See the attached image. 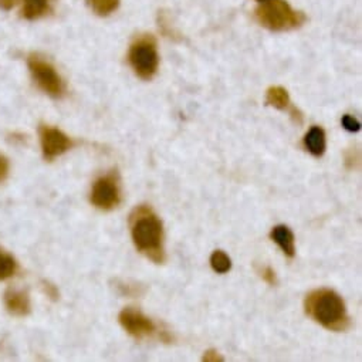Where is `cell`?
Wrapping results in <instances>:
<instances>
[{
	"instance_id": "obj_1",
	"label": "cell",
	"mask_w": 362,
	"mask_h": 362,
	"mask_svg": "<svg viewBox=\"0 0 362 362\" xmlns=\"http://www.w3.org/2000/svg\"><path fill=\"white\" fill-rule=\"evenodd\" d=\"M129 228L136 250L155 264H163L166 253L163 225L159 216L146 205L136 206L129 216Z\"/></svg>"
},
{
	"instance_id": "obj_2",
	"label": "cell",
	"mask_w": 362,
	"mask_h": 362,
	"mask_svg": "<svg viewBox=\"0 0 362 362\" xmlns=\"http://www.w3.org/2000/svg\"><path fill=\"white\" fill-rule=\"evenodd\" d=\"M304 311L328 331L342 332L351 327V318L342 297L331 288H317L304 298Z\"/></svg>"
},
{
	"instance_id": "obj_3",
	"label": "cell",
	"mask_w": 362,
	"mask_h": 362,
	"mask_svg": "<svg viewBox=\"0 0 362 362\" xmlns=\"http://www.w3.org/2000/svg\"><path fill=\"white\" fill-rule=\"evenodd\" d=\"M256 21L272 32H288L301 28L307 22L303 12L294 11L286 0H267L255 12Z\"/></svg>"
},
{
	"instance_id": "obj_4",
	"label": "cell",
	"mask_w": 362,
	"mask_h": 362,
	"mask_svg": "<svg viewBox=\"0 0 362 362\" xmlns=\"http://www.w3.org/2000/svg\"><path fill=\"white\" fill-rule=\"evenodd\" d=\"M128 62L139 78L145 81L152 80L159 67V54L155 39L148 35L135 39L128 52Z\"/></svg>"
},
{
	"instance_id": "obj_5",
	"label": "cell",
	"mask_w": 362,
	"mask_h": 362,
	"mask_svg": "<svg viewBox=\"0 0 362 362\" xmlns=\"http://www.w3.org/2000/svg\"><path fill=\"white\" fill-rule=\"evenodd\" d=\"M28 66L35 83L42 91L53 98L64 97L66 83L50 62L39 54H30L28 59Z\"/></svg>"
},
{
	"instance_id": "obj_6",
	"label": "cell",
	"mask_w": 362,
	"mask_h": 362,
	"mask_svg": "<svg viewBox=\"0 0 362 362\" xmlns=\"http://www.w3.org/2000/svg\"><path fill=\"white\" fill-rule=\"evenodd\" d=\"M90 201L97 209H115L121 204V188L118 175L111 172L100 176L93 185Z\"/></svg>"
},
{
	"instance_id": "obj_7",
	"label": "cell",
	"mask_w": 362,
	"mask_h": 362,
	"mask_svg": "<svg viewBox=\"0 0 362 362\" xmlns=\"http://www.w3.org/2000/svg\"><path fill=\"white\" fill-rule=\"evenodd\" d=\"M118 321H119L121 327L132 338H135L138 341L152 337L158 332L155 322L149 317H146L142 311H139L138 308H134V307H125L119 313Z\"/></svg>"
},
{
	"instance_id": "obj_8",
	"label": "cell",
	"mask_w": 362,
	"mask_h": 362,
	"mask_svg": "<svg viewBox=\"0 0 362 362\" xmlns=\"http://www.w3.org/2000/svg\"><path fill=\"white\" fill-rule=\"evenodd\" d=\"M43 158L47 162H53L56 158L66 153L71 146L73 141L59 128L50 125H42L39 129Z\"/></svg>"
},
{
	"instance_id": "obj_9",
	"label": "cell",
	"mask_w": 362,
	"mask_h": 362,
	"mask_svg": "<svg viewBox=\"0 0 362 362\" xmlns=\"http://www.w3.org/2000/svg\"><path fill=\"white\" fill-rule=\"evenodd\" d=\"M266 104L281 111H288L297 124H303V114L291 105L288 91L280 86L270 87L266 93Z\"/></svg>"
},
{
	"instance_id": "obj_10",
	"label": "cell",
	"mask_w": 362,
	"mask_h": 362,
	"mask_svg": "<svg viewBox=\"0 0 362 362\" xmlns=\"http://www.w3.org/2000/svg\"><path fill=\"white\" fill-rule=\"evenodd\" d=\"M6 310L15 317H26L30 313V297L29 293L21 288H8L4 296Z\"/></svg>"
},
{
	"instance_id": "obj_11",
	"label": "cell",
	"mask_w": 362,
	"mask_h": 362,
	"mask_svg": "<svg viewBox=\"0 0 362 362\" xmlns=\"http://www.w3.org/2000/svg\"><path fill=\"white\" fill-rule=\"evenodd\" d=\"M270 239L281 249L286 257L293 259L296 256V238L293 230L286 225H277L270 232Z\"/></svg>"
},
{
	"instance_id": "obj_12",
	"label": "cell",
	"mask_w": 362,
	"mask_h": 362,
	"mask_svg": "<svg viewBox=\"0 0 362 362\" xmlns=\"http://www.w3.org/2000/svg\"><path fill=\"white\" fill-rule=\"evenodd\" d=\"M304 148L315 158H321L327 149L325 131L321 127H311L303 139Z\"/></svg>"
},
{
	"instance_id": "obj_13",
	"label": "cell",
	"mask_w": 362,
	"mask_h": 362,
	"mask_svg": "<svg viewBox=\"0 0 362 362\" xmlns=\"http://www.w3.org/2000/svg\"><path fill=\"white\" fill-rule=\"evenodd\" d=\"M50 9V0H25L22 15L28 21H36L45 16Z\"/></svg>"
},
{
	"instance_id": "obj_14",
	"label": "cell",
	"mask_w": 362,
	"mask_h": 362,
	"mask_svg": "<svg viewBox=\"0 0 362 362\" xmlns=\"http://www.w3.org/2000/svg\"><path fill=\"white\" fill-rule=\"evenodd\" d=\"M18 267L19 266L16 259L6 250L0 249V281L13 277L18 272Z\"/></svg>"
},
{
	"instance_id": "obj_15",
	"label": "cell",
	"mask_w": 362,
	"mask_h": 362,
	"mask_svg": "<svg viewBox=\"0 0 362 362\" xmlns=\"http://www.w3.org/2000/svg\"><path fill=\"white\" fill-rule=\"evenodd\" d=\"M211 266L218 274H226L232 269V260L223 250H215L211 256Z\"/></svg>"
},
{
	"instance_id": "obj_16",
	"label": "cell",
	"mask_w": 362,
	"mask_h": 362,
	"mask_svg": "<svg viewBox=\"0 0 362 362\" xmlns=\"http://www.w3.org/2000/svg\"><path fill=\"white\" fill-rule=\"evenodd\" d=\"M93 12L98 16H110L118 9L119 0H88Z\"/></svg>"
},
{
	"instance_id": "obj_17",
	"label": "cell",
	"mask_w": 362,
	"mask_h": 362,
	"mask_svg": "<svg viewBox=\"0 0 362 362\" xmlns=\"http://www.w3.org/2000/svg\"><path fill=\"white\" fill-rule=\"evenodd\" d=\"M259 274L269 286H277V274L270 266H263L259 270Z\"/></svg>"
},
{
	"instance_id": "obj_18",
	"label": "cell",
	"mask_w": 362,
	"mask_h": 362,
	"mask_svg": "<svg viewBox=\"0 0 362 362\" xmlns=\"http://www.w3.org/2000/svg\"><path fill=\"white\" fill-rule=\"evenodd\" d=\"M341 124H342L344 129H346L349 132H358L361 129L359 121L355 119L352 115H344L341 119Z\"/></svg>"
},
{
	"instance_id": "obj_19",
	"label": "cell",
	"mask_w": 362,
	"mask_h": 362,
	"mask_svg": "<svg viewBox=\"0 0 362 362\" xmlns=\"http://www.w3.org/2000/svg\"><path fill=\"white\" fill-rule=\"evenodd\" d=\"M9 170H11V165H9V159L0 153V182H4V180H6L8 175H9Z\"/></svg>"
},
{
	"instance_id": "obj_20",
	"label": "cell",
	"mask_w": 362,
	"mask_h": 362,
	"mask_svg": "<svg viewBox=\"0 0 362 362\" xmlns=\"http://www.w3.org/2000/svg\"><path fill=\"white\" fill-rule=\"evenodd\" d=\"M204 362H223L225 358L222 356L221 352H218L216 349H208L204 356H202Z\"/></svg>"
},
{
	"instance_id": "obj_21",
	"label": "cell",
	"mask_w": 362,
	"mask_h": 362,
	"mask_svg": "<svg viewBox=\"0 0 362 362\" xmlns=\"http://www.w3.org/2000/svg\"><path fill=\"white\" fill-rule=\"evenodd\" d=\"M43 288H45V293H46L50 298H53V300H57V298H59V290L56 288V286L43 281Z\"/></svg>"
},
{
	"instance_id": "obj_22",
	"label": "cell",
	"mask_w": 362,
	"mask_h": 362,
	"mask_svg": "<svg viewBox=\"0 0 362 362\" xmlns=\"http://www.w3.org/2000/svg\"><path fill=\"white\" fill-rule=\"evenodd\" d=\"M16 0H0V6L4 9H11L15 5Z\"/></svg>"
},
{
	"instance_id": "obj_23",
	"label": "cell",
	"mask_w": 362,
	"mask_h": 362,
	"mask_svg": "<svg viewBox=\"0 0 362 362\" xmlns=\"http://www.w3.org/2000/svg\"><path fill=\"white\" fill-rule=\"evenodd\" d=\"M257 2H260V4H263V2H267V0H257Z\"/></svg>"
}]
</instances>
